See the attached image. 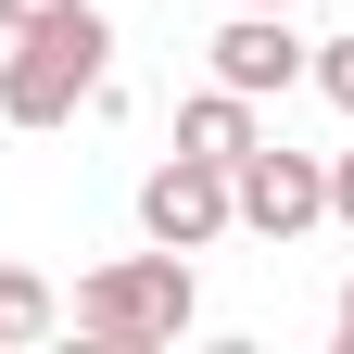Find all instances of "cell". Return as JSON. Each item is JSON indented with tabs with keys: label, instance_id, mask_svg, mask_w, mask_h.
I'll return each mask as SVG.
<instances>
[{
	"label": "cell",
	"instance_id": "obj_1",
	"mask_svg": "<svg viewBox=\"0 0 354 354\" xmlns=\"http://www.w3.org/2000/svg\"><path fill=\"white\" fill-rule=\"evenodd\" d=\"M102 64H114V26L76 0L64 26H26L13 51H0V114L13 127H64L76 102H102Z\"/></svg>",
	"mask_w": 354,
	"mask_h": 354
},
{
	"label": "cell",
	"instance_id": "obj_2",
	"mask_svg": "<svg viewBox=\"0 0 354 354\" xmlns=\"http://www.w3.org/2000/svg\"><path fill=\"white\" fill-rule=\"evenodd\" d=\"M76 329L88 342H114V354H152V342H177L190 329V253H127V266H102V279H76Z\"/></svg>",
	"mask_w": 354,
	"mask_h": 354
},
{
	"label": "cell",
	"instance_id": "obj_3",
	"mask_svg": "<svg viewBox=\"0 0 354 354\" xmlns=\"http://www.w3.org/2000/svg\"><path fill=\"white\" fill-rule=\"evenodd\" d=\"M228 215H241L253 241H304V228L329 215V165H317V152H279V140H253V152L228 165Z\"/></svg>",
	"mask_w": 354,
	"mask_h": 354
},
{
	"label": "cell",
	"instance_id": "obj_4",
	"mask_svg": "<svg viewBox=\"0 0 354 354\" xmlns=\"http://www.w3.org/2000/svg\"><path fill=\"white\" fill-rule=\"evenodd\" d=\"M140 228H152L165 253H203V241H228V228H241V215H228V165H203V152L152 165V177H140Z\"/></svg>",
	"mask_w": 354,
	"mask_h": 354
},
{
	"label": "cell",
	"instance_id": "obj_5",
	"mask_svg": "<svg viewBox=\"0 0 354 354\" xmlns=\"http://www.w3.org/2000/svg\"><path fill=\"white\" fill-rule=\"evenodd\" d=\"M304 64H317V38H291L279 0H228V26H215V76H228V88L266 102V88H291Z\"/></svg>",
	"mask_w": 354,
	"mask_h": 354
},
{
	"label": "cell",
	"instance_id": "obj_6",
	"mask_svg": "<svg viewBox=\"0 0 354 354\" xmlns=\"http://www.w3.org/2000/svg\"><path fill=\"white\" fill-rule=\"evenodd\" d=\"M253 140H266V127H253V88H228V76H215L203 102H177V152H203V165H241Z\"/></svg>",
	"mask_w": 354,
	"mask_h": 354
},
{
	"label": "cell",
	"instance_id": "obj_7",
	"mask_svg": "<svg viewBox=\"0 0 354 354\" xmlns=\"http://www.w3.org/2000/svg\"><path fill=\"white\" fill-rule=\"evenodd\" d=\"M64 329V291L38 279V266H0V354H26V342H51Z\"/></svg>",
	"mask_w": 354,
	"mask_h": 354
},
{
	"label": "cell",
	"instance_id": "obj_8",
	"mask_svg": "<svg viewBox=\"0 0 354 354\" xmlns=\"http://www.w3.org/2000/svg\"><path fill=\"white\" fill-rule=\"evenodd\" d=\"M304 76H317V88H329V102L354 114V38H329V51H317V64H304Z\"/></svg>",
	"mask_w": 354,
	"mask_h": 354
},
{
	"label": "cell",
	"instance_id": "obj_9",
	"mask_svg": "<svg viewBox=\"0 0 354 354\" xmlns=\"http://www.w3.org/2000/svg\"><path fill=\"white\" fill-rule=\"evenodd\" d=\"M76 0H0V38H26V26H64Z\"/></svg>",
	"mask_w": 354,
	"mask_h": 354
},
{
	"label": "cell",
	"instance_id": "obj_10",
	"mask_svg": "<svg viewBox=\"0 0 354 354\" xmlns=\"http://www.w3.org/2000/svg\"><path fill=\"white\" fill-rule=\"evenodd\" d=\"M329 215H342V228H354V152L329 165Z\"/></svg>",
	"mask_w": 354,
	"mask_h": 354
},
{
	"label": "cell",
	"instance_id": "obj_11",
	"mask_svg": "<svg viewBox=\"0 0 354 354\" xmlns=\"http://www.w3.org/2000/svg\"><path fill=\"white\" fill-rule=\"evenodd\" d=\"M329 342H342V354H354V279H342V304H329Z\"/></svg>",
	"mask_w": 354,
	"mask_h": 354
},
{
	"label": "cell",
	"instance_id": "obj_12",
	"mask_svg": "<svg viewBox=\"0 0 354 354\" xmlns=\"http://www.w3.org/2000/svg\"><path fill=\"white\" fill-rule=\"evenodd\" d=\"M279 13H291V0H279Z\"/></svg>",
	"mask_w": 354,
	"mask_h": 354
}]
</instances>
